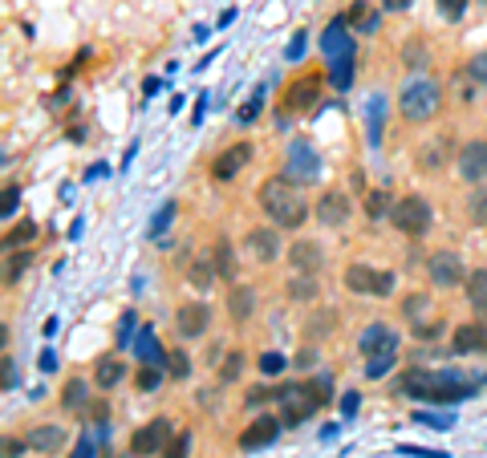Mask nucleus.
<instances>
[{
  "instance_id": "obj_28",
  "label": "nucleus",
  "mask_w": 487,
  "mask_h": 458,
  "mask_svg": "<svg viewBox=\"0 0 487 458\" xmlns=\"http://www.w3.org/2000/svg\"><path fill=\"white\" fill-rule=\"evenodd\" d=\"M86 382H82V377H69L66 382V393H61V406H66V410H82V406H86Z\"/></svg>"
},
{
  "instance_id": "obj_50",
  "label": "nucleus",
  "mask_w": 487,
  "mask_h": 458,
  "mask_svg": "<svg viewBox=\"0 0 487 458\" xmlns=\"http://www.w3.org/2000/svg\"><path fill=\"white\" fill-rule=\"evenodd\" d=\"M17 385V369H12V357H4V390Z\"/></svg>"
},
{
  "instance_id": "obj_7",
  "label": "nucleus",
  "mask_w": 487,
  "mask_h": 458,
  "mask_svg": "<svg viewBox=\"0 0 487 458\" xmlns=\"http://www.w3.org/2000/svg\"><path fill=\"white\" fill-rule=\"evenodd\" d=\"M208 325H211V308L200 305V300H187V305H179V313H175V333L187 337V341L203 337Z\"/></svg>"
},
{
  "instance_id": "obj_42",
  "label": "nucleus",
  "mask_w": 487,
  "mask_h": 458,
  "mask_svg": "<svg viewBox=\"0 0 487 458\" xmlns=\"http://www.w3.org/2000/svg\"><path fill=\"white\" fill-rule=\"evenodd\" d=\"M329 77H334V86H350V77H354V74H350V61H334V69H329Z\"/></svg>"
},
{
  "instance_id": "obj_37",
  "label": "nucleus",
  "mask_w": 487,
  "mask_h": 458,
  "mask_svg": "<svg viewBox=\"0 0 487 458\" xmlns=\"http://www.w3.org/2000/svg\"><path fill=\"white\" fill-rule=\"evenodd\" d=\"M29 252H17V256H9V272H4V280H9V284H12V280H17L20 276V272H25V268H29Z\"/></svg>"
},
{
  "instance_id": "obj_19",
  "label": "nucleus",
  "mask_w": 487,
  "mask_h": 458,
  "mask_svg": "<svg viewBox=\"0 0 487 458\" xmlns=\"http://www.w3.org/2000/svg\"><path fill=\"white\" fill-rule=\"evenodd\" d=\"M288 264L296 272H317L321 268V248H317L313 239H296L293 248H288Z\"/></svg>"
},
{
  "instance_id": "obj_23",
  "label": "nucleus",
  "mask_w": 487,
  "mask_h": 458,
  "mask_svg": "<svg viewBox=\"0 0 487 458\" xmlns=\"http://www.w3.org/2000/svg\"><path fill=\"white\" fill-rule=\"evenodd\" d=\"M126 377V365L118 361V357H98V365H94V382L102 385V390H114L118 382Z\"/></svg>"
},
{
  "instance_id": "obj_2",
  "label": "nucleus",
  "mask_w": 487,
  "mask_h": 458,
  "mask_svg": "<svg viewBox=\"0 0 487 458\" xmlns=\"http://www.w3.org/2000/svg\"><path fill=\"white\" fill-rule=\"evenodd\" d=\"M439 86L435 82H427V77H419V82H406L398 94V110L406 122H427V118L439 114Z\"/></svg>"
},
{
  "instance_id": "obj_12",
  "label": "nucleus",
  "mask_w": 487,
  "mask_h": 458,
  "mask_svg": "<svg viewBox=\"0 0 487 458\" xmlns=\"http://www.w3.org/2000/svg\"><path fill=\"white\" fill-rule=\"evenodd\" d=\"M427 272H430V280L439 288H455V284H463V260L455 256V252H435L430 256V264H427Z\"/></svg>"
},
{
  "instance_id": "obj_18",
  "label": "nucleus",
  "mask_w": 487,
  "mask_h": 458,
  "mask_svg": "<svg viewBox=\"0 0 487 458\" xmlns=\"http://www.w3.org/2000/svg\"><path fill=\"white\" fill-rule=\"evenodd\" d=\"M25 442H29V450H37V454H58V450L66 446V430L61 426H33Z\"/></svg>"
},
{
  "instance_id": "obj_31",
  "label": "nucleus",
  "mask_w": 487,
  "mask_h": 458,
  "mask_svg": "<svg viewBox=\"0 0 487 458\" xmlns=\"http://www.w3.org/2000/svg\"><path fill=\"white\" fill-rule=\"evenodd\" d=\"M386 211H394L390 195H386V191H370V195H365V215H370V220H382Z\"/></svg>"
},
{
  "instance_id": "obj_14",
  "label": "nucleus",
  "mask_w": 487,
  "mask_h": 458,
  "mask_svg": "<svg viewBox=\"0 0 487 458\" xmlns=\"http://www.w3.org/2000/svg\"><path fill=\"white\" fill-rule=\"evenodd\" d=\"M459 175L467 182H483L487 179V143H471L459 151Z\"/></svg>"
},
{
  "instance_id": "obj_10",
  "label": "nucleus",
  "mask_w": 487,
  "mask_h": 458,
  "mask_svg": "<svg viewBox=\"0 0 487 458\" xmlns=\"http://www.w3.org/2000/svg\"><path fill=\"white\" fill-rule=\"evenodd\" d=\"M244 248H248V256L256 260V264H277V256H280V231L277 228H252L248 236H244Z\"/></svg>"
},
{
  "instance_id": "obj_22",
  "label": "nucleus",
  "mask_w": 487,
  "mask_h": 458,
  "mask_svg": "<svg viewBox=\"0 0 487 458\" xmlns=\"http://www.w3.org/2000/svg\"><path fill=\"white\" fill-rule=\"evenodd\" d=\"M285 292H288V300H296V305H313V300H317L313 272H296V276L285 284Z\"/></svg>"
},
{
  "instance_id": "obj_33",
  "label": "nucleus",
  "mask_w": 487,
  "mask_h": 458,
  "mask_svg": "<svg viewBox=\"0 0 487 458\" xmlns=\"http://www.w3.org/2000/svg\"><path fill=\"white\" fill-rule=\"evenodd\" d=\"M394 357H398V353H378V357H370V361H365V377H382V373L394 365Z\"/></svg>"
},
{
  "instance_id": "obj_53",
  "label": "nucleus",
  "mask_w": 487,
  "mask_h": 458,
  "mask_svg": "<svg viewBox=\"0 0 487 458\" xmlns=\"http://www.w3.org/2000/svg\"><path fill=\"white\" fill-rule=\"evenodd\" d=\"M130 329H134V313H126V316H122V345L130 341Z\"/></svg>"
},
{
  "instance_id": "obj_40",
  "label": "nucleus",
  "mask_w": 487,
  "mask_h": 458,
  "mask_svg": "<svg viewBox=\"0 0 487 458\" xmlns=\"http://www.w3.org/2000/svg\"><path fill=\"white\" fill-rule=\"evenodd\" d=\"M280 369H285V357L280 353H260V373L272 377V373H280Z\"/></svg>"
},
{
  "instance_id": "obj_46",
  "label": "nucleus",
  "mask_w": 487,
  "mask_h": 458,
  "mask_svg": "<svg viewBox=\"0 0 487 458\" xmlns=\"http://www.w3.org/2000/svg\"><path fill=\"white\" fill-rule=\"evenodd\" d=\"M414 422H422V426H430V430H447L451 426V418H435V414H419Z\"/></svg>"
},
{
  "instance_id": "obj_9",
  "label": "nucleus",
  "mask_w": 487,
  "mask_h": 458,
  "mask_svg": "<svg viewBox=\"0 0 487 458\" xmlns=\"http://www.w3.org/2000/svg\"><path fill=\"white\" fill-rule=\"evenodd\" d=\"M248 159H252V146L248 143H232L228 151L216 154V163H211V179H216V182L236 179V175L248 167Z\"/></svg>"
},
{
  "instance_id": "obj_54",
  "label": "nucleus",
  "mask_w": 487,
  "mask_h": 458,
  "mask_svg": "<svg viewBox=\"0 0 487 458\" xmlns=\"http://www.w3.org/2000/svg\"><path fill=\"white\" fill-rule=\"evenodd\" d=\"M296 365H301V369H309V365H313V349H301V357H296Z\"/></svg>"
},
{
  "instance_id": "obj_21",
  "label": "nucleus",
  "mask_w": 487,
  "mask_h": 458,
  "mask_svg": "<svg viewBox=\"0 0 487 458\" xmlns=\"http://www.w3.org/2000/svg\"><path fill=\"white\" fill-rule=\"evenodd\" d=\"M187 280H192V288H211L216 280H220V268H216V256H195L192 264H187Z\"/></svg>"
},
{
  "instance_id": "obj_43",
  "label": "nucleus",
  "mask_w": 487,
  "mask_h": 458,
  "mask_svg": "<svg viewBox=\"0 0 487 458\" xmlns=\"http://www.w3.org/2000/svg\"><path fill=\"white\" fill-rule=\"evenodd\" d=\"M439 9L447 20H459L463 17V9H467V0H439Z\"/></svg>"
},
{
  "instance_id": "obj_15",
  "label": "nucleus",
  "mask_w": 487,
  "mask_h": 458,
  "mask_svg": "<svg viewBox=\"0 0 487 458\" xmlns=\"http://www.w3.org/2000/svg\"><path fill=\"white\" fill-rule=\"evenodd\" d=\"M365 357H378V353H398V333L386 325H370L362 337H357Z\"/></svg>"
},
{
  "instance_id": "obj_6",
  "label": "nucleus",
  "mask_w": 487,
  "mask_h": 458,
  "mask_svg": "<svg viewBox=\"0 0 487 458\" xmlns=\"http://www.w3.org/2000/svg\"><path fill=\"white\" fill-rule=\"evenodd\" d=\"M167 442H171V418H154V422H146L143 430H134L130 454H138V458L162 454V450H167Z\"/></svg>"
},
{
  "instance_id": "obj_55",
  "label": "nucleus",
  "mask_w": 487,
  "mask_h": 458,
  "mask_svg": "<svg viewBox=\"0 0 487 458\" xmlns=\"http://www.w3.org/2000/svg\"><path fill=\"white\" fill-rule=\"evenodd\" d=\"M382 4H386V9H390V12H398V9H411V0H382Z\"/></svg>"
},
{
  "instance_id": "obj_25",
  "label": "nucleus",
  "mask_w": 487,
  "mask_h": 458,
  "mask_svg": "<svg viewBox=\"0 0 487 458\" xmlns=\"http://www.w3.org/2000/svg\"><path fill=\"white\" fill-rule=\"evenodd\" d=\"M443 163H447V138H430L419 151V167L422 171H439Z\"/></svg>"
},
{
  "instance_id": "obj_39",
  "label": "nucleus",
  "mask_w": 487,
  "mask_h": 458,
  "mask_svg": "<svg viewBox=\"0 0 487 458\" xmlns=\"http://www.w3.org/2000/svg\"><path fill=\"white\" fill-rule=\"evenodd\" d=\"M187 446H192V439H187V434H179V439H171V442H167L162 458H187Z\"/></svg>"
},
{
  "instance_id": "obj_32",
  "label": "nucleus",
  "mask_w": 487,
  "mask_h": 458,
  "mask_svg": "<svg viewBox=\"0 0 487 458\" xmlns=\"http://www.w3.org/2000/svg\"><path fill=\"white\" fill-rule=\"evenodd\" d=\"M467 215H471V223L475 228H487V191H475L467 199Z\"/></svg>"
},
{
  "instance_id": "obj_41",
  "label": "nucleus",
  "mask_w": 487,
  "mask_h": 458,
  "mask_svg": "<svg viewBox=\"0 0 487 458\" xmlns=\"http://www.w3.org/2000/svg\"><path fill=\"white\" fill-rule=\"evenodd\" d=\"M138 390H159V369L154 365H143V373H138Z\"/></svg>"
},
{
  "instance_id": "obj_51",
  "label": "nucleus",
  "mask_w": 487,
  "mask_h": 458,
  "mask_svg": "<svg viewBox=\"0 0 487 458\" xmlns=\"http://www.w3.org/2000/svg\"><path fill=\"white\" fill-rule=\"evenodd\" d=\"M37 365H41V369H45V373H49V369H58V357H53V349H45Z\"/></svg>"
},
{
  "instance_id": "obj_26",
  "label": "nucleus",
  "mask_w": 487,
  "mask_h": 458,
  "mask_svg": "<svg viewBox=\"0 0 487 458\" xmlns=\"http://www.w3.org/2000/svg\"><path fill=\"white\" fill-rule=\"evenodd\" d=\"M228 308H232V316H236V321H248V316L256 313V292H252V288H232Z\"/></svg>"
},
{
  "instance_id": "obj_11",
  "label": "nucleus",
  "mask_w": 487,
  "mask_h": 458,
  "mask_svg": "<svg viewBox=\"0 0 487 458\" xmlns=\"http://www.w3.org/2000/svg\"><path fill=\"white\" fill-rule=\"evenodd\" d=\"M350 211H354L350 195L334 187V191H325L321 199H317V223H321V228H342V223L350 220Z\"/></svg>"
},
{
  "instance_id": "obj_27",
  "label": "nucleus",
  "mask_w": 487,
  "mask_h": 458,
  "mask_svg": "<svg viewBox=\"0 0 487 458\" xmlns=\"http://www.w3.org/2000/svg\"><path fill=\"white\" fill-rule=\"evenodd\" d=\"M467 300H471V308H479V313H487V268H479V272H471L467 280Z\"/></svg>"
},
{
  "instance_id": "obj_1",
  "label": "nucleus",
  "mask_w": 487,
  "mask_h": 458,
  "mask_svg": "<svg viewBox=\"0 0 487 458\" xmlns=\"http://www.w3.org/2000/svg\"><path fill=\"white\" fill-rule=\"evenodd\" d=\"M260 207H264V215L277 223V228H301L305 215H309L305 195L296 191L285 175H280V179H264V182H260Z\"/></svg>"
},
{
  "instance_id": "obj_13",
  "label": "nucleus",
  "mask_w": 487,
  "mask_h": 458,
  "mask_svg": "<svg viewBox=\"0 0 487 458\" xmlns=\"http://www.w3.org/2000/svg\"><path fill=\"white\" fill-rule=\"evenodd\" d=\"M277 434H280V422L264 414V418H256V422H248V426H244V434H240V446H244V450L272 446V442H277Z\"/></svg>"
},
{
  "instance_id": "obj_36",
  "label": "nucleus",
  "mask_w": 487,
  "mask_h": 458,
  "mask_svg": "<svg viewBox=\"0 0 487 458\" xmlns=\"http://www.w3.org/2000/svg\"><path fill=\"white\" fill-rule=\"evenodd\" d=\"M167 369H171L175 377H187V373H192V361H187L183 349H175V353H167Z\"/></svg>"
},
{
  "instance_id": "obj_5",
  "label": "nucleus",
  "mask_w": 487,
  "mask_h": 458,
  "mask_svg": "<svg viewBox=\"0 0 487 458\" xmlns=\"http://www.w3.org/2000/svg\"><path fill=\"white\" fill-rule=\"evenodd\" d=\"M345 288L357 296H390L394 272H378V268H370V264H350L345 268Z\"/></svg>"
},
{
  "instance_id": "obj_30",
  "label": "nucleus",
  "mask_w": 487,
  "mask_h": 458,
  "mask_svg": "<svg viewBox=\"0 0 487 458\" xmlns=\"http://www.w3.org/2000/svg\"><path fill=\"white\" fill-rule=\"evenodd\" d=\"M350 25H357V33H373L378 29V12H370V4H354Z\"/></svg>"
},
{
  "instance_id": "obj_3",
  "label": "nucleus",
  "mask_w": 487,
  "mask_h": 458,
  "mask_svg": "<svg viewBox=\"0 0 487 458\" xmlns=\"http://www.w3.org/2000/svg\"><path fill=\"white\" fill-rule=\"evenodd\" d=\"M390 220H394V228L402 231V236H411V239H422L430 231V203L422 199V195H402L398 203H394V211H390Z\"/></svg>"
},
{
  "instance_id": "obj_8",
  "label": "nucleus",
  "mask_w": 487,
  "mask_h": 458,
  "mask_svg": "<svg viewBox=\"0 0 487 458\" xmlns=\"http://www.w3.org/2000/svg\"><path fill=\"white\" fill-rule=\"evenodd\" d=\"M317 175H321V163H317V154L309 151V143H293V146H288L285 179L288 182H313Z\"/></svg>"
},
{
  "instance_id": "obj_4",
  "label": "nucleus",
  "mask_w": 487,
  "mask_h": 458,
  "mask_svg": "<svg viewBox=\"0 0 487 458\" xmlns=\"http://www.w3.org/2000/svg\"><path fill=\"white\" fill-rule=\"evenodd\" d=\"M321 406V393L309 390V385H280L277 390V414L285 426H296V422H309V414Z\"/></svg>"
},
{
  "instance_id": "obj_38",
  "label": "nucleus",
  "mask_w": 487,
  "mask_h": 458,
  "mask_svg": "<svg viewBox=\"0 0 487 458\" xmlns=\"http://www.w3.org/2000/svg\"><path fill=\"white\" fill-rule=\"evenodd\" d=\"M240 369H244V353H228V361H224L220 377H224V382H236Z\"/></svg>"
},
{
  "instance_id": "obj_52",
  "label": "nucleus",
  "mask_w": 487,
  "mask_h": 458,
  "mask_svg": "<svg viewBox=\"0 0 487 458\" xmlns=\"http://www.w3.org/2000/svg\"><path fill=\"white\" fill-rule=\"evenodd\" d=\"M301 49H305V33H301V37H296V41H293V45H288V58H293V61H296V58H301Z\"/></svg>"
},
{
  "instance_id": "obj_20",
  "label": "nucleus",
  "mask_w": 487,
  "mask_h": 458,
  "mask_svg": "<svg viewBox=\"0 0 487 458\" xmlns=\"http://www.w3.org/2000/svg\"><path fill=\"white\" fill-rule=\"evenodd\" d=\"M455 349L459 353H487V325H459L455 333Z\"/></svg>"
},
{
  "instance_id": "obj_56",
  "label": "nucleus",
  "mask_w": 487,
  "mask_h": 458,
  "mask_svg": "<svg viewBox=\"0 0 487 458\" xmlns=\"http://www.w3.org/2000/svg\"><path fill=\"white\" fill-rule=\"evenodd\" d=\"M77 458H90V442H82V446H77Z\"/></svg>"
},
{
  "instance_id": "obj_29",
  "label": "nucleus",
  "mask_w": 487,
  "mask_h": 458,
  "mask_svg": "<svg viewBox=\"0 0 487 458\" xmlns=\"http://www.w3.org/2000/svg\"><path fill=\"white\" fill-rule=\"evenodd\" d=\"M138 353H143V365H162V361H167V353L159 349V341H154L151 329L138 337Z\"/></svg>"
},
{
  "instance_id": "obj_17",
  "label": "nucleus",
  "mask_w": 487,
  "mask_h": 458,
  "mask_svg": "<svg viewBox=\"0 0 487 458\" xmlns=\"http://www.w3.org/2000/svg\"><path fill=\"white\" fill-rule=\"evenodd\" d=\"M345 29H350V20H342V17H337L334 20V25H329V33H325V37H321V49H325V53H329V58H350V53H354V41H350V33H345Z\"/></svg>"
},
{
  "instance_id": "obj_35",
  "label": "nucleus",
  "mask_w": 487,
  "mask_h": 458,
  "mask_svg": "<svg viewBox=\"0 0 487 458\" xmlns=\"http://www.w3.org/2000/svg\"><path fill=\"white\" fill-rule=\"evenodd\" d=\"M175 220V203H162L159 207V215H154L151 220V236H162V231H167V223Z\"/></svg>"
},
{
  "instance_id": "obj_34",
  "label": "nucleus",
  "mask_w": 487,
  "mask_h": 458,
  "mask_svg": "<svg viewBox=\"0 0 487 458\" xmlns=\"http://www.w3.org/2000/svg\"><path fill=\"white\" fill-rule=\"evenodd\" d=\"M467 74L475 77V82H483V86H487V49H479V53H471V61H467Z\"/></svg>"
},
{
  "instance_id": "obj_44",
  "label": "nucleus",
  "mask_w": 487,
  "mask_h": 458,
  "mask_svg": "<svg viewBox=\"0 0 487 458\" xmlns=\"http://www.w3.org/2000/svg\"><path fill=\"white\" fill-rule=\"evenodd\" d=\"M33 236H37L33 223H17V231H9V248H12V244H25V239H33Z\"/></svg>"
},
{
  "instance_id": "obj_16",
  "label": "nucleus",
  "mask_w": 487,
  "mask_h": 458,
  "mask_svg": "<svg viewBox=\"0 0 487 458\" xmlns=\"http://www.w3.org/2000/svg\"><path fill=\"white\" fill-rule=\"evenodd\" d=\"M285 105L293 110V114L313 110V105H317V77H296L293 86L285 89Z\"/></svg>"
},
{
  "instance_id": "obj_47",
  "label": "nucleus",
  "mask_w": 487,
  "mask_h": 458,
  "mask_svg": "<svg viewBox=\"0 0 487 458\" xmlns=\"http://www.w3.org/2000/svg\"><path fill=\"white\" fill-rule=\"evenodd\" d=\"M268 398H277V390L260 385V390H252V393H248V406H260V401H268Z\"/></svg>"
},
{
  "instance_id": "obj_24",
  "label": "nucleus",
  "mask_w": 487,
  "mask_h": 458,
  "mask_svg": "<svg viewBox=\"0 0 487 458\" xmlns=\"http://www.w3.org/2000/svg\"><path fill=\"white\" fill-rule=\"evenodd\" d=\"M211 256H216V268H220L224 280H236L240 264H236V248H232L228 239H216V248H211Z\"/></svg>"
},
{
  "instance_id": "obj_48",
  "label": "nucleus",
  "mask_w": 487,
  "mask_h": 458,
  "mask_svg": "<svg viewBox=\"0 0 487 458\" xmlns=\"http://www.w3.org/2000/svg\"><path fill=\"white\" fill-rule=\"evenodd\" d=\"M256 114H260V97H252V102L244 105V110H240V122H252Z\"/></svg>"
},
{
  "instance_id": "obj_45",
  "label": "nucleus",
  "mask_w": 487,
  "mask_h": 458,
  "mask_svg": "<svg viewBox=\"0 0 487 458\" xmlns=\"http://www.w3.org/2000/svg\"><path fill=\"white\" fill-rule=\"evenodd\" d=\"M443 333V325H435V321H419V325H414V337H422V341H427V337H439Z\"/></svg>"
},
{
  "instance_id": "obj_49",
  "label": "nucleus",
  "mask_w": 487,
  "mask_h": 458,
  "mask_svg": "<svg viewBox=\"0 0 487 458\" xmlns=\"http://www.w3.org/2000/svg\"><path fill=\"white\" fill-rule=\"evenodd\" d=\"M25 446H29V442H20V439H9V442H4V458H17V454H20V450H25Z\"/></svg>"
}]
</instances>
